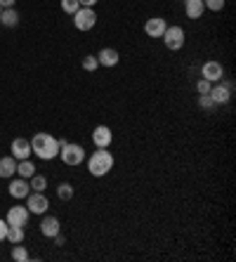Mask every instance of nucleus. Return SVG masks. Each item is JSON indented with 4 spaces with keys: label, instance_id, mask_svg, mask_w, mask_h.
I'll use <instances>...</instances> for the list:
<instances>
[{
    "label": "nucleus",
    "instance_id": "nucleus-25",
    "mask_svg": "<svg viewBox=\"0 0 236 262\" xmlns=\"http://www.w3.org/2000/svg\"><path fill=\"white\" fill-rule=\"evenodd\" d=\"M99 67V61H97V55H88V57H85V59H83V69H85V71H95V69H97Z\"/></svg>",
    "mask_w": 236,
    "mask_h": 262
},
{
    "label": "nucleus",
    "instance_id": "nucleus-8",
    "mask_svg": "<svg viewBox=\"0 0 236 262\" xmlns=\"http://www.w3.org/2000/svg\"><path fill=\"white\" fill-rule=\"evenodd\" d=\"M224 76V69L220 61H206L203 64V69H201V78L210 80V83H218V80H222Z\"/></svg>",
    "mask_w": 236,
    "mask_h": 262
},
{
    "label": "nucleus",
    "instance_id": "nucleus-14",
    "mask_svg": "<svg viewBox=\"0 0 236 262\" xmlns=\"http://www.w3.org/2000/svg\"><path fill=\"white\" fill-rule=\"evenodd\" d=\"M40 232L42 236H48V238H55L57 234L61 232V225H59V220L52 217V215H48V217L40 222Z\"/></svg>",
    "mask_w": 236,
    "mask_h": 262
},
{
    "label": "nucleus",
    "instance_id": "nucleus-27",
    "mask_svg": "<svg viewBox=\"0 0 236 262\" xmlns=\"http://www.w3.org/2000/svg\"><path fill=\"white\" fill-rule=\"evenodd\" d=\"M210 88H212V83L210 80H206V78H201L199 83H196V92H199V95H208Z\"/></svg>",
    "mask_w": 236,
    "mask_h": 262
},
{
    "label": "nucleus",
    "instance_id": "nucleus-2",
    "mask_svg": "<svg viewBox=\"0 0 236 262\" xmlns=\"http://www.w3.org/2000/svg\"><path fill=\"white\" fill-rule=\"evenodd\" d=\"M111 168H114V156H111V151H106V149H97V151L88 159V170H90L92 177H104Z\"/></svg>",
    "mask_w": 236,
    "mask_h": 262
},
{
    "label": "nucleus",
    "instance_id": "nucleus-21",
    "mask_svg": "<svg viewBox=\"0 0 236 262\" xmlns=\"http://www.w3.org/2000/svg\"><path fill=\"white\" fill-rule=\"evenodd\" d=\"M57 196H59L61 201H71L73 199V187L69 182H61L59 187H57Z\"/></svg>",
    "mask_w": 236,
    "mask_h": 262
},
{
    "label": "nucleus",
    "instance_id": "nucleus-31",
    "mask_svg": "<svg viewBox=\"0 0 236 262\" xmlns=\"http://www.w3.org/2000/svg\"><path fill=\"white\" fill-rule=\"evenodd\" d=\"M17 0H0V7H14Z\"/></svg>",
    "mask_w": 236,
    "mask_h": 262
},
{
    "label": "nucleus",
    "instance_id": "nucleus-15",
    "mask_svg": "<svg viewBox=\"0 0 236 262\" xmlns=\"http://www.w3.org/2000/svg\"><path fill=\"white\" fill-rule=\"evenodd\" d=\"M7 191H10V196H14V199H26L29 191H31V187H29V182H26L24 177H19V180H12V182H10Z\"/></svg>",
    "mask_w": 236,
    "mask_h": 262
},
{
    "label": "nucleus",
    "instance_id": "nucleus-26",
    "mask_svg": "<svg viewBox=\"0 0 236 262\" xmlns=\"http://www.w3.org/2000/svg\"><path fill=\"white\" fill-rule=\"evenodd\" d=\"M199 106H201V109H206V111H210L212 106H218V104L212 102L210 95H199Z\"/></svg>",
    "mask_w": 236,
    "mask_h": 262
},
{
    "label": "nucleus",
    "instance_id": "nucleus-28",
    "mask_svg": "<svg viewBox=\"0 0 236 262\" xmlns=\"http://www.w3.org/2000/svg\"><path fill=\"white\" fill-rule=\"evenodd\" d=\"M203 5H206L208 10H212V12H220L224 7V0H203Z\"/></svg>",
    "mask_w": 236,
    "mask_h": 262
},
{
    "label": "nucleus",
    "instance_id": "nucleus-24",
    "mask_svg": "<svg viewBox=\"0 0 236 262\" xmlns=\"http://www.w3.org/2000/svg\"><path fill=\"white\" fill-rule=\"evenodd\" d=\"M61 10L67 14H76L80 10V3L78 0H61Z\"/></svg>",
    "mask_w": 236,
    "mask_h": 262
},
{
    "label": "nucleus",
    "instance_id": "nucleus-19",
    "mask_svg": "<svg viewBox=\"0 0 236 262\" xmlns=\"http://www.w3.org/2000/svg\"><path fill=\"white\" fill-rule=\"evenodd\" d=\"M17 172L22 177H24V180H31V177L36 175V165L31 163L29 159H24V161H17Z\"/></svg>",
    "mask_w": 236,
    "mask_h": 262
},
{
    "label": "nucleus",
    "instance_id": "nucleus-7",
    "mask_svg": "<svg viewBox=\"0 0 236 262\" xmlns=\"http://www.w3.org/2000/svg\"><path fill=\"white\" fill-rule=\"evenodd\" d=\"M29 208L26 206H14V208H10L7 210V215H5V222L7 225H17V227H24L26 222H29Z\"/></svg>",
    "mask_w": 236,
    "mask_h": 262
},
{
    "label": "nucleus",
    "instance_id": "nucleus-9",
    "mask_svg": "<svg viewBox=\"0 0 236 262\" xmlns=\"http://www.w3.org/2000/svg\"><path fill=\"white\" fill-rule=\"evenodd\" d=\"M111 140H114V133L109 130V125H97L95 133H92V142L97 149H109Z\"/></svg>",
    "mask_w": 236,
    "mask_h": 262
},
{
    "label": "nucleus",
    "instance_id": "nucleus-17",
    "mask_svg": "<svg viewBox=\"0 0 236 262\" xmlns=\"http://www.w3.org/2000/svg\"><path fill=\"white\" fill-rule=\"evenodd\" d=\"M0 24L7 26V29H12V26L19 24V14L14 7H3V12H0Z\"/></svg>",
    "mask_w": 236,
    "mask_h": 262
},
{
    "label": "nucleus",
    "instance_id": "nucleus-32",
    "mask_svg": "<svg viewBox=\"0 0 236 262\" xmlns=\"http://www.w3.org/2000/svg\"><path fill=\"white\" fill-rule=\"evenodd\" d=\"M0 12H3V7H0Z\"/></svg>",
    "mask_w": 236,
    "mask_h": 262
},
{
    "label": "nucleus",
    "instance_id": "nucleus-30",
    "mask_svg": "<svg viewBox=\"0 0 236 262\" xmlns=\"http://www.w3.org/2000/svg\"><path fill=\"white\" fill-rule=\"evenodd\" d=\"M78 3H80V7H95L99 0H78Z\"/></svg>",
    "mask_w": 236,
    "mask_h": 262
},
{
    "label": "nucleus",
    "instance_id": "nucleus-16",
    "mask_svg": "<svg viewBox=\"0 0 236 262\" xmlns=\"http://www.w3.org/2000/svg\"><path fill=\"white\" fill-rule=\"evenodd\" d=\"M203 0H184V12L189 19H201L203 17Z\"/></svg>",
    "mask_w": 236,
    "mask_h": 262
},
{
    "label": "nucleus",
    "instance_id": "nucleus-10",
    "mask_svg": "<svg viewBox=\"0 0 236 262\" xmlns=\"http://www.w3.org/2000/svg\"><path fill=\"white\" fill-rule=\"evenodd\" d=\"M231 92H234V85H231V83H224V85H212L208 95L212 97L215 104H227L231 99Z\"/></svg>",
    "mask_w": 236,
    "mask_h": 262
},
{
    "label": "nucleus",
    "instance_id": "nucleus-5",
    "mask_svg": "<svg viewBox=\"0 0 236 262\" xmlns=\"http://www.w3.org/2000/svg\"><path fill=\"white\" fill-rule=\"evenodd\" d=\"M95 24H97V14L92 7H80L78 12L73 14V26L78 31H90L95 29Z\"/></svg>",
    "mask_w": 236,
    "mask_h": 262
},
{
    "label": "nucleus",
    "instance_id": "nucleus-12",
    "mask_svg": "<svg viewBox=\"0 0 236 262\" xmlns=\"http://www.w3.org/2000/svg\"><path fill=\"white\" fill-rule=\"evenodd\" d=\"M165 29H168V24H165V19H161V17L146 19V24H144L146 36H152V38H161L165 33Z\"/></svg>",
    "mask_w": 236,
    "mask_h": 262
},
{
    "label": "nucleus",
    "instance_id": "nucleus-6",
    "mask_svg": "<svg viewBox=\"0 0 236 262\" xmlns=\"http://www.w3.org/2000/svg\"><path fill=\"white\" fill-rule=\"evenodd\" d=\"M48 199H45V194L42 191H33L31 194L29 191V196H26V208H29V213H33V215H42L45 210H48Z\"/></svg>",
    "mask_w": 236,
    "mask_h": 262
},
{
    "label": "nucleus",
    "instance_id": "nucleus-1",
    "mask_svg": "<svg viewBox=\"0 0 236 262\" xmlns=\"http://www.w3.org/2000/svg\"><path fill=\"white\" fill-rule=\"evenodd\" d=\"M31 151L42 161H52L55 156H59V140H55L50 133H38L31 140Z\"/></svg>",
    "mask_w": 236,
    "mask_h": 262
},
{
    "label": "nucleus",
    "instance_id": "nucleus-20",
    "mask_svg": "<svg viewBox=\"0 0 236 262\" xmlns=\"http://www.w3.org/2000/svg\"><path fill=\"white\" fill-rule=\"evenodd\" d=\"M7 241L10 244H22L24 241V227H17V225H7Z\"/></svg>",
    "mask_w": 236,
    "mask_h": 262
},
{
    "label": "nucleus",
    "instance_id": "nucleus-23",
    "mask_svg": "<svg viewBox=\"0 0 236 262\" xmlns=\"http://www.w3.org/2000/svg\"><path fill=\"white\" fill-rule=\"evenodd\" d=\"M14 248H12V260H17V262H26L29 260V250L24 248V246H19V244H12Z\"/></svg>",
    "mask_w": 236,
    "mask_h": 262
},
{
    "label": "nucleus",
    "instance_id": "nucleus-22",
    "mask_svg": "<svg viewBox=\"0 0 236 262\" xmlns=\"http://www.w3.org/2000/svg\"><path fill=\"white\" fill-rule=\"evenodd\" d=\"M29 187L33 191H45V189H48V180H45L42 175H33V177H31V184H29Z\"/></svg>",
    "mask_w": 236,
    "mask_h": 262
},
{
    "label": "nucleus",
    "instance_id": "nucleus-13",
    "mask_svg": "<svg viewBox=\"0 0 236 262\" xmlns=\"http://www.w3.org/2000/svg\"><path fill=\"white\" fill-rule=\"evenodd\" d=\"M97 61H99V67L111 69V67H116V64L121 61V55H118V50H114V48H104V50H99Z\"/></svg>",
    "mask_w": 236,
    "mask_h": 262
},
{
    "label": "nucleus",
    "instance_id": "nucleus-3",
    "mask_svg": "<svg viewBox=\"0 0 236 262\" xmlns=\"http://www.w3.org/2000/svg\"><path fill=\"white\" fill-rule=\"evenodd\" d=\"M59 156L67 165H80L85 161V149L80 144H69V142H64V144H59Z\"/></svg>",
    "mask_w": 236,
    "mask_h": 262
},
{
    "label": "nucleus",
    "instance_id": "nucleus-18",
    "mask_svg": "<svg viewBox=\"0 0 236 262\" xmlns=\"http://www.w3.org/2000/svg\"><path fill=\"white\" fill-rule=\"evenodd\" d=\"M17 172V159L14 156H3L0 159V177H12Z\"/></svg>",
    "mask_w": 236,
    "mask_h": 262
},
{
    "label": "nucleus",
    "instance_id": "nucleus-29",
    "mask_svg": "<svg viewBox=\"0 0 236 262\" xmlns=\"http://www.w3.org/2000/svg\"><path fill=\"white\" fill-rule=\"evenodd\" d=\"M5 236H7V222L0 220V241H5Z\"/></svg>",
    "mask_w": 236,
    "mask_h": 262
},
{
    "label": "nucleus",
    "instance_id": "nucleus-11",
    "mask_svg": "<svg viewBox=\"0 0 236 262\" xmlns=\"http://www.w3.org/2000/svg\"><path fill=\"white\" fill-rule=\"evenodd\" d=\"M10 151H12V156L17 161H24L31 156V142L24 140V137H17V140H12V144H10Z\"/></svg>",
    "mask_w": 236,
    "mask_h": 262
},
{
    "label": "nucleus",
    "instance_id": "nucleus-4",
    "mask_svg": "<svg viewBox=\"0 0 236 262\" xmlns=\"http://www.w3.org/2000/svg\"><path fill=\"white\" fill-rule=\"evenodd\" d=\"M161 38H163L165 48L173 50V52H177V50L184 48V40H187V36H184V29H182V26H168V29H165V33Z\"/></svg>",
    "mask_w": 236,
    "mask_h": 262
}]
</instances>
